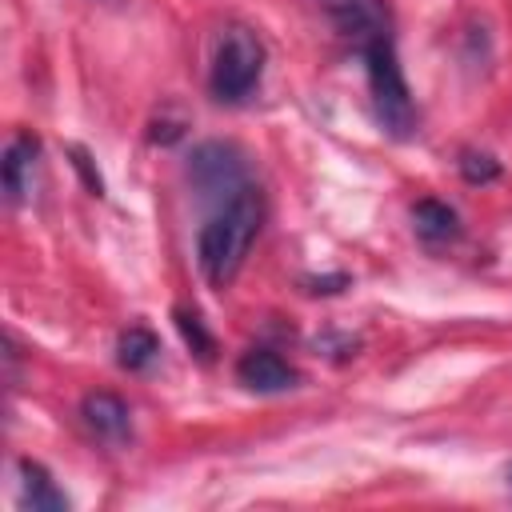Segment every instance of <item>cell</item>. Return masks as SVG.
Instances as JSON below:
<instances>
[{"mask_svg":"<svg viewBox=\"0 0 512 512\" xmlns=\"http://www.w3.org/2000/svg\"><path fill=\"white\" fill-rule=\"evenodd\" d=\"M260 220H264V200L248 184L236 196H228L220 204V212L200 228L196 260H200V272L212 288L224 292L236 280V272L244 268V256H248V248L260 232Z\"/></svg>","mask_w":512,"mask_h":512,"instance_id":"1","label":"cell"},{"mask_svg":"<svg viewBox=\"0 0 512 512\" xmlns=\"http://www.w3.org/2000/svg\"><path fill=\"white\" fill-rule=\"evenodd\" d=\"M360 60H364V72H368V92H372V108H376V120L388 136H412L416 132V104H412V92L404 84V68H400V56H396V36L384 32V36H372L368 44L356 48Z\"/></svg>","mask_w":512,"mask_h":512,"instance_id":"2","label":"cell"},{"mask_svg":"<svg viewBox=\"0 0 512 512\" xmlns=\"http://www.w3.org/2000/svg\"><path fill=\"white\" fill-rule=\"evenodd\" d=\"M264 76V44L252 28L232 24L224 28L216 56H212V72H208V88L220 104H240L256 92Z\"/></svg>","mask_w":512,"mask_h":512,"instance_id":"3","label":"cell"},{"mask_svg":"<svg viewBox=\"0 0 512 512\" xmlns=\"http://www.w3.org/2000/svg\"><path fill=\"white\" fill-rule=\"evenodd\" d=\"M188 176L196 184L200 196H236L240 188H248V168H244V156L240 148L224 144V140H208L200 148H192L188 156Z\"/></svg>","mask_w":512,"mask_h":512,"instance_id":"4","label":"cell"},{"mask_svg":"<svg viewBox=\"0 0 512 512\" xmlns=\"http://www.w3.org/2000/svg\"><path fill=\"white\" fill-rule=\"evenodd\" d=\"M324 8H328V16H332L336 32H340L352 48L368 44L372 36L392 32V12H388L384 0H324Z\"/></svg>","mask_w":512,"mask_h":512,"instance_id":"5","label":"cell"},{"mask_svg":"<svg viewBox=\"0 0 512 512\" xmlns=\"http://www.w3.org/2000/svg\"><path fill=\"white\" fill-rule=\"evenodd\" d=\"M80 416H84L88 432L96 440L112 444V448H120V444L132 440V412H128V404L116 392H88L80 400Z\"/></svg>","mask_w":512,"mask_h":512,"instance_id":"6","label":"cell"},{"mask_svg":"<svg viewBox=\"0 0 512 512\" xmlns=\"http://www.w3.org/2000/svg\"><path fill=\"white\" fill-rule=\"evenodd\" d=\"M236 380L244 388H252V392H288V388H296L300 376H296V368L280 352H272V348H248L236 360Z\"/></svg>","mask_w":512,"mask_h":512,"instance_id":"7","label":"cell"},{"mask_svg":"<svg viewBox=\"0 0 512 512\" xmlns=\"http://www.w3.org/2000/svg\"><path fill=\"white\" fill-rule=\"evenodd\" d=\"M36 160H40V136L36 132H16L12 144L4 148V192H8L12 204L28 200Z\"/></svg>","mask_w":512,"mask_h":512,"instance_id":"8","label":"cell"},{"mask_svg":"<svg viewBox=\"0 0 512 512\" xmlns=\"http://www.w3.org/2000/svg\"><path fill=\"white\" fill-rule=\"evenodd\" d=\"M20 496L32 512H64L68 508V496L56 488L48 468L36 460H20Z\"/></svg>","mask_w":512,"mask_h":512,"instance_id":"9","label":"cell"},{"mask_svg":"<svg viewBox=\"0 0 512 512\" xmlns=\"http://www.w3.org/2000/svg\"><path fill=\"white\" fill-rule=\"evenodd\" d=\"M412 224H416V236L428 244H444V240L460 236V216L444 200H420L412 208Z\"/></svg>","mask_w":512,"mask_h":512,"instance_id":"10","label":"cell"},{"mask_svg":"<svg viewBox=\"0 0 512 512\" xmlns=\"http://www.w3.org/2000/svg\"><path fill=\"white\" fill-rule=\"evenodd\" d=\"M156 356H160V340H156V332L144 328V324H132V328L116 340V364L128 368V372H144Z\"/></svg>","mask_w":512,"mask_h":512,"instance_id":"11","label":"cell"},{"mask_svg":"<svg viewBox=\"0 0 512 512\" xmlns=\"http://www.w3.org/2000/svg\"><path fill=\"white\" fill-rule=\"evenodd\" d=\"M176 328H180V336H184V344L200 356V360H212V352H216V340H212V332L204 328V320L196 316V312H188V308H176Z\"/></svg>","mask_w":512,"mask_h":512,"instance_id":"12","label":"cell"},{"mask_svg":"<svg viewBox=\"0 0 512 512\" xmlns=\"http://www.w3.org/2000/svg\"><path fill=\"white\" fill-rule=\"evenodd\" d=\"M460 176L468 184H492L500 176V164L488 156V152H464L460 156Z\"/></svg>","mask_w":512,"mask_h":512,"instance_id":"13","label":"cell"},{"mask_svg":"<svg viewBox=\"0 0 512 512\" xmlns=\"http://www.w3.org/2000/svg\"><path fill=\"white\" fill-rule=\"evenodd\" d=\"M184 128H188V120H184L176 108H164V112L152 120L148 140H152V144H176V140L184 136Z\"/></svg>","mask_w":512,"mask_h":512,"instance_id":"14","label":"cell"},{"mask_svg":"<svg viewBox=\"0 0 512 512\" xmlns=\"http://www.w3.org/2000/svg\"><path fill=\"white\" fill-rule=\"evenodd\" d=\"M68 152H72V164H76V172L84 176V184H88V188L100 196V192H104V184H100V172H92V164H88V152H84V148H68Z\"/></svg>","mask_w":512,"mask_h":512,"instance_id":"15","label":"cell"},{"mask_svg":"<svg viewBox=\"0 0 512 512\" xmlns=\"http://www.w3.org/2000/svg\"><path fill=\"white\" fill-rule=\"evenodd\" d=\"M508 488H512V468H508Z\"/></svg>","mask_w":512,"mask_h":512,"instance_id":"16","label":"cell"}]
</instances>
